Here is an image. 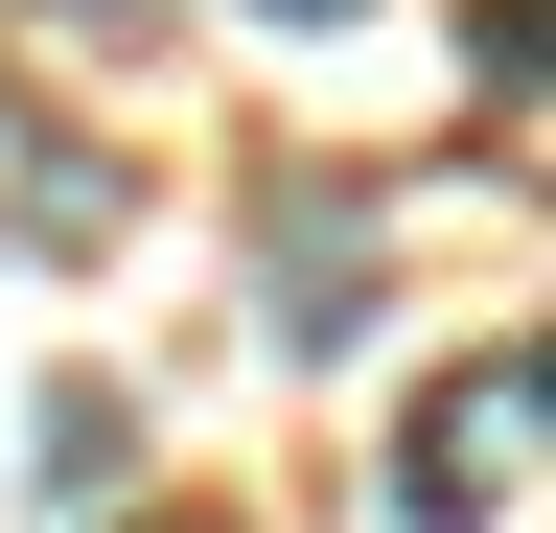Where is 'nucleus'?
I'll use <instances>...</instances> for the list:
<instances>
[{
  "instance_id": "1",
  "label": "nucleus",
  "mask_w": 556,
  "mask_h": 533,
  "mask_svg": "<svg viewBox=\"0 0 556 533\" xmlns=\"http://www.w3.org/2000/svg\"><path fill=\"white\" fill-rule=\"evenodd\" d=\"M533 418H556V371L533 348H464L441 394H417V441H394V533H510L533 510Z\"/></svg>"
},
{
  "instance_id": "2",
  "label": "nucleus",
  "mask_w": 556,
  "mask_h": 533,
  "mask_svg": "<svg viewBox=\"0 0 556 533\" xmlns=\"http://www.w3.org/2000/svg\"><path fill=\"white\" fill-rule=\"evenodd\" d=\"M255 325L278 348H348V325H371V232L348 210H255Z\"/></svg>"
},
{
  "instance_id": "3",
  "label": "nucleus",
  "mask_w": 556,
  "mask_h": 533,
  "mask_svg": "<svg viewBox=\"0 0 556 533\" xmlns=\"http://www.w3.org/2000/svg\"><path fill=\"white\" fill-rule=\"evenodd\" d=\"M0 232H24V255H93L116 232V163L70 140V116H24V93H0Z\"/></svg>"
},
{
  "instance_id": "4",
  "label": "nucleus",
  "mask_w": 556,
  "mask_h": 533,
  "mask_svg": "<svg viewBox=\"0 0 556 533\" xmlns=\"http://www.w3.org/2000/svg\"><path fill=\"white\" fill-rule=\"evenodd\" d=\"M464 47H486V93H533V0H464Z\"/></svg>"
},
{
  "instance_id": "5",
  "label": "nucleus",
  "mask_w": 556,
  "mask_h": 533,
  "mask_svg": "<svg viewBox=\"0 0 556 533\" xmlns=\"http://www.w3.org/2000/svg\"><path fill=\"white\" fill-rule=\"evenodd\" d=\"M255 24H348V0H255Z\"/></svg>"
}]
</instances>
